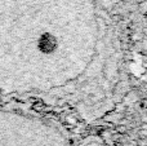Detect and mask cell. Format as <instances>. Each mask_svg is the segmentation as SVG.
I'll return each mask as SVG.
<instances>
[{
    "label": "cell",
    "mask_w": 147,
    "mask_h": 146,
    "mask_svg": "<svg viewBox=\"0 0 147 146\" xmlns=\"http://www.w3.org/2000/svg\"><path fill=\"white\" fill-rule=\"evenodd\" d=\"M66 123L70 124V126H76V124H78V119H76L74 115H67L66 116Z\"/></svg>",
    "instance_id": "277c9868"
},
{
    "label": "cell",
    "mask_w": 147,
    "mask_h": 146,
    "mask_svg": "<svg viewBox=\"0 0 147 146\" xmlns=\"http://www.w3.org/2000/svg\"><path fill=\"white\" fill-rule=\"evenodd\" d=\"M142 107L147 109V98H146V100H143V101H142Z\"/></svg>",
    "instance_id": "52a82bcc"
},
{
    "label": "cell",
    "mask_w": 147,
    "mask_h": 146,
    "mask_svg": "<svg viewBox=\"0 0 147 146\" xmlns=\"http://www.w3.org/2000/svg\"><path fill=\"white\" fill-rule=\"evenodd\" d=\"M125 109H127L125 103H117V105L115 106V111H117V113H120V114H121L123 111H125Z\"/></svg>",
    "instance_id": "5b68a950"
},
{
    "label": "cell",
    "mask_w": 147,
    "mask_h": 146,
    "mask_svg": "<svg viewBox=\"0 0 147 146\" xmlns=\"http://www.w3.org/2000/svg\"><path fill=\"white\" fill-rule=\"evenodd\" d=\"M121 16L120 14H115V16H112V21H114V22H120V21H121Z\"/></svg>",
    "instance_id": "8992f818"
},
{
    "label": "cell",
    "mask_w": 147,
    "mask_h": 146,
    "mask_svg": "<svg viewBox=\"0 0 147 146\" xmlns=\"http://www.w3.org/2000/svg\"><path fill=\"white\" fill-rule=\"evenodd\" d=\"M75 89H76V85L75 84H66L63 87V92L67 93V95H71V93H74V92H75Z\"/></svg>",
    "instance_id": "3957f363"
},
{
    "label": "cell",
    "mask_w": 147,
    "mask_h": 146,
    "mask_svg": "<svg viewBox=\"0 0 147 146\" xmlns=\"http://www.w3.org/2000/svg\"><path fill=\"white\" fill-rule=\"evenodd\" d=\"M138 10L141 14H147V0H142L138 3Z\"/></svg>",
    "instance_id": "7a4b0ae2"
},
{
    "label": "cell",
    "mask_w": 147,
    "mask_h": 146,
    "mask_svg": "<svg viewBox=\"0 0 147 146\" xmlns=\"http://www.w3.org/2000/svg\"><path fill=\"white\" fill-rule=\"evenodd\" d=\"M130 40L133 43H140V41L143 40V34L140 32V31H134V32L130 34Z\"/></svg>",
    "instance_id": "6da1fadb"
}]
</instances>
